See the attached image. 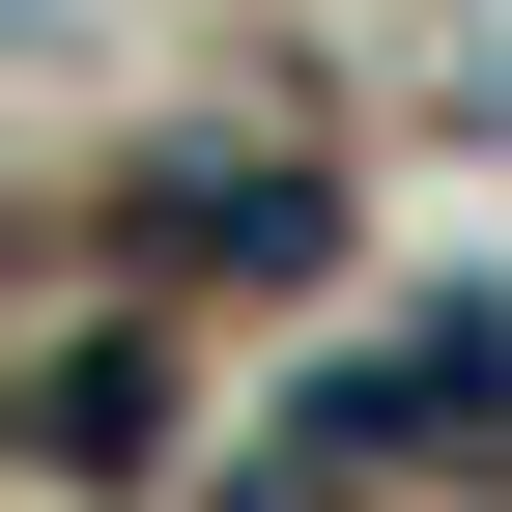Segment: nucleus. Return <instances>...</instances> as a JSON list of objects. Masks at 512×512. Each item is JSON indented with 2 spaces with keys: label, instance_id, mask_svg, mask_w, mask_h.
Masks as SVG:
<instances>
[{
  "label": "nucleus",
  "instance_id": "f257e3e1",
  "mask_svg": "<svg viewBox=\"0 0 512 512\" xmlns=\"http://www.w3.org/2000/svg\"><path fill=\"white\" fill-rule=\"evenodd\" d=\"M342 427H370V456H512V313H456V342H370V370H342Z\"/></svg>",
  "mask_w": 512,
  "mask_h": 512
}]
</instances>
